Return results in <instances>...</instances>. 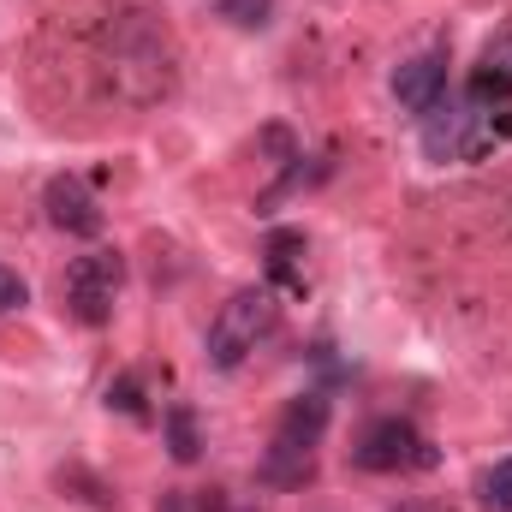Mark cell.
<instances>
[{
	"label": "cell",
	"instance_id": "cell-1",
	"mask_svg": "<svg viewBox=\"0 0 512 512\" xmlns=\"http://www.w3.org/2000/svg\"><path fill=\"white\" fill-rule=\"evenodd\" d=\"M501 137H512V102L507 108H435L423 114V155L429 161H483Z\"/></svg>",
	"mask_w": 512,
	"mask_h": 512
},
{
	"label": "cell",
	"instance_id": "cell-2",
	"mask_svg": "<svg viewBox=\"0 0 512 512\" xmlns=\"http://www.w3.org/2000/svg\"><path fill=\"white\" fill-rule=\"evenodd\" d=\"M274 316H280V304H274L268 286H245V292H233V298L221 304V316L209 322V340H203L209 370H239L256 346L274 334Z\"/></svg>",
	"mask_w": 512,
	"mask_h": 512
},
{
	"label": "cell",
	"instance_id": "cell-3",
	"mask_svg": "<svg viewBox=\"0 0 512 512\" xmlns=\"http://www.w3.org/2000/svg\"><path fill=\"white\" fill-rule=\"evenodd\" d=\"M352 465H358V471H376V477H393V471H429V465H441V453H435V441H423L405 417H376V423L358 435Z\"/></svg>",
	"mask_w": 512,
	"mask_h": 512
},
{
	"label": "cell",
	"instance_id": "cell-4",
	"mask_svg": "<svg viewBox=\"0 0 512 512\" xmlns=\"http://www.w3.org/2000/svg\"><path fill=\"white\" fill-rule=\"evenodd\" d=\"M120 280H126V262H120V251L72 256V268H66V310H72L84 328H102V322L114 316Z\"/></svg>",
	"mask_w": 512,
	"mask_h": 512
},
{
	"label": "cell",
	"instance_id": "cell-5",
	"mask_svg": "<svg viewBox=\"0 0 512 512\" xmlns=\"http://www.w3.org/2000/svg\"><path fill=\"white\" fill-rule=\"evenodd\" d=\"M42 209H48V221H54L60 233H72V239H96V233H102V203H96V191H90L78 173H54L48 191H42Z\"/></svg>",
	"mask_w": 512,
	"mask_h": 512
},
{
	"label": "cell",
	"instance_id": "cell-6",
	"mask_svg": "<svg viewBox=\"0 0 512 512\" xmlns=\"http://www.w3.org/2000/svg\"><path fill=\"white\" fill-rule=\"evenodd\" d=\"M393 102L405 114H435L447 102V54H417L393 72Z\"/></svg>",
	"mask_w": 512,
	"mask_h": 512
},
{
	"label": "cell",
	"instance_id": "cell-7",
	"mask_svg": "<svg viewBox=\"0 0 512 512\" xmlns=\"http://www.w3.org/2000/svg\"><path fill=\"white\" fill-rule=\"evenodd\" d=\"M256 477H262L268 489H304V483L316 477V447H298V441H280V435H274V447L262 453Z\"/></svg>",
	"mask_w": 512,
	"mask_h": 512
},
{
	"label": "cell",
	"instance_id": "cell-8",
	"mask_svg": "<svg viewBox=\"0 0 512 512\" xmlns=\"http://www.w3.org/2000/svg\"><path fill=\"white\" fill-rule=\"evenodd\" d=\"M298 256H304V233H298V227H274V233L262 239V262H268V280H274L280 292H304Z\"/></svg>",
	"mask_w": 512,
	"mask_h": 512
},
{
	"label": "cell",
	"instance_id": "cell-9",
	"mask_svg": "<svg viewBox=\"0 0 512 512\" xmlns=\"http://www.w3.org/2000/svg\"><path fill=\"white\" fill-rule=\"evenodd\" d=\"M328 429V393H298L286 411H280V441H298V447H316Z\"/></svg>",
	"mask_w": 512,
	"mask_h": 512
},
{
	"label": "cell",
	"instance_id": "cell-10",
	"mask_svg": "<svg viewBox=\"0 0 512 512\" xmlns=\"http://www.w3.org/2000/svg\"><path fill=\"white\" fill-rule=\"evenodd\" d=\"M161 435H167L173 465H197V459H203V429H197V411H191V405H167Z\"/></svg>",
	"mask_w": 512,
	"mask_h": 512
},
{
	"label": "cell",
	"instance_id": "cell-11",
	"mask_svg": "<svg viewBox=\"0 0 512 512\" xmlns=\"http://www.w3.org/2000/svg\"><path fill=\"white\" fill-rule=\"evenodd\" d=\"M215 12L227 24H239V30H262L274 18V0H215Z\"/></svg>",
	"mask_w": 512,
	"mask_h": 512
},
{
	"label": "cell",
	"instance_id": "cell-12",
	"mask_svg": "<svg viewBox=\"0 0 512 512\" xmlns=\"http://www.w3.org/2000/svg\"><path fill=\"white\" fill-rule=\"evenodd\" d=\"M483 507L489 512H512V459L483 471Z\"/></svg>",
	"mask_w": 512,
	"mask_h": 512
},
{
	"label": "cell",
	"instance_id": "cell-13",
	"mask_svg": "<svg viewBox=\"0 0 512 512\" xmlns=\"http://www.w3.org/2000/svg\"><path fill=\"white\" fill-rule=\"evenodd\" d=\"M108 411H120V417H149V405H143V382H137V376L108 382Z\"/></svg>",
	"mask_w": 512,
	"mask_h": 512
},
{
	"label": "cell",
	"instance_id": "cell-14",
	"mask_svg": "<svg viewBox=\"0 0 512 512\" xmlns=\"http://www.w3.org/2000/svg\"><path fill=\"white\" fill-rule=\"evenodd\" d=\"M465 90H471V108H489V102H501V108H507V102H512V84H507V78H495V72H483V66L471 72V84H465Z\"/></svg>",
	"mask_w": 512,
	"mask_h": 512
},
{
	"label": "cell",
	"instance_id": "cell-15",
	"mask_svg": "<svg viewBox=\"0 0 512 512\" xmlns=\"http://www.w3.org/2000/svg\"><path fill=\"white\" fill-rule=\"evenodd\" d=\"M477 66H483V72H495V78H507V84H512V24H507V30H495V36H489V48H483V60H477Z\"/></svg>",
	"mask_w": 512,
	"mask_h": 512
},
{
	"label": "cell",
	"instance_id": "cell-16",
	"mask_svg": "<svg viewBox=\"0 0 512 512\" xmlns=\"http://www.w3.org/2000/svg\"><path fill=\"white\" fill-rule=\"evenodd\" d=\"M24 298H30V286L18 280V268L0 262V316H6V310H24Z\"/></svg>",
	"mask_w": 512,
	"mask_h": 512
}]
</instances>
